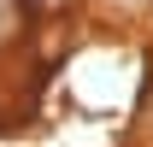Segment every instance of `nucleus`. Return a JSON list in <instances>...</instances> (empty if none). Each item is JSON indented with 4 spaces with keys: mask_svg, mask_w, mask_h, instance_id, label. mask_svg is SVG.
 Listing matches in <instances>:
<instances>
[{
    "mask_svg": "<svg viewBox=\"0 0 153 147\" xmlns=\"http://www.w3.org/2000/svg\"><path fill=\"white\" fill-rule=\"evenodd\" d=\"M12 30H18V6L0 0V41H12Z\"/></svg>",
    "mask_w": 153,
    "mask_h": 147,
    "instance_id": "nucleus-1",
    "label": "nucleus"
},
{
    "mask_svg": "<svg viewBox=\"0 0 153 147\" xmlns=\"http://www.w3.org/2000/svg\"><path fill=\"white\" fill-rule=\"evenodd\" d=\"M36 6H59V0H36Z\"/></svg>",
    "mask_w": 153,
    "mask_h": 147,
    "instance_id": "nucleus-2",
    "label": "nucleus"
}]
</instances>
